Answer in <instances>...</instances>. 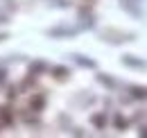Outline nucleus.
I'll use <instances>...</instances> for the list:
<instances>
[{
  "label": "nucleus",
  "instance_id": "f257e3e1",
  "mask_svg": "<svg viewBox=\"0 0 147 138\" xmlns=\"http://www.w3.org/2000/svg\"><path fill=\"white\" fill-rule=\"evenodd\" d=\"M122 64H125V66H129V68H136V70H145V68H147L145 61L134 59V54H125V57H122Z\"/></svg>",
  "mask_w": 147,
  "mask_h": 138
},
{
  "label": "nucleus",
  "instance_id": "ddd939ff",
  "mask_svg": "<svg viewBox=\"0 0 147 138\" xmlns=\"http://www.w3.org/2000/svg\"><path fill=\"white\" fill-rule=\"evenodd\" d=\"M2 75H5V72H2V70H0V82H5V77H2Z\"/></svg>",
  "mask_w": 147,
  "mask_h": 138
},
{
  "label": "nucleus",
  "instance_id": "9b49d317",
  "mask_svg": "<svg viewBox=\"0 0 147 138\" xmlns=\"http://www.w3.org/2000/svg\"><path fill=\"white\" fill-rule=\"evenodd\" d=\"M138 134H140V136H147V127H143V129H140Z\"/></svg>",
  "mask_w": 147,
  "mask_h": 138
},
{
  "label": "nucleus",
  "instance_id": "39448f33",
  "mask_svg": "<svg viewBox=\"0 0 147 138\" xmlns=\"http://www.w3.org/2000/svg\"><path fill=\"white\" fill-rule=\"evenodd\" d=\"M91 122L97 127V129H104V124H107V116H104V113H95V116L91 118Z\"/></svg>",
  "mask_w": 147,
  "mask_h": 138
},
{
  "label": "nucleus",
  "instance_id": "0eeeda50",
  "mask_svg": "<svg viewBox=\"0 0 147 138\" xmlns=\"http://www.w3.org/2000/svg\"><path fill=\"white\" fill-rule=\"evenodd\" d=\"M75 61H77L79 66H86V68H95V61H93V59H84L82 54H75Z\"/></svg>",
  "mask_w": 147,
  "mask_h": 138
},
{
  "label": "nucleus",
  "instance_id": "9d476101",
  "mask_svg": "<svg viewBox=\"0 0 147 138\" xmlns=\"http://www.w3.org/2000/svg\"><path fill=\"white\" fill-rule=\"evenodd\" d=\"M0 118H2V122H11V116H9V111H7V109H2Z\"/></svg>",
  "mask_w": 147,
  "mask_h": 138
},
{
  "label": "nucleus",
  "instance_id": "423d86ee",
  "mask_svg": "<svg viewBox=\"0 0 147 138\" xmlns=\"http://www.w3.org/2000/svg\"><path fill=\"white\" fill-rule=\"evenodd\" d=\"M52 72H55V77H57V79H66V77L70 75V70L66 68V66H57Z\"/></svg>",
  "mask_w": 147,
  "mask_h": 138
},
{
  "label": "nucleus",
  "instance_id": "6e6552de",
  "mask_svg": "<svg viewBox=\"0 0 147 138\" xmlns=\"http://www.w3.org/2000/svg\"><path fill=\"white\" fill-rule=\"evenodd\" d=\"M115 127H118V129H127V120H125V118H122V116H115Z\"/></svg>",
  "mask_w": 147,
  "mask_h": 138
},
{
  "label": "nucleus",
  "instance_id": "20e7f679",
  "mask_svg": "<svg viewBox=\"0 0 147 138\" xmlns=\"http://www.w3.org/2000/svg\"><path fill=\"white\" fill-rule=\"evenodd\" d=\"M30 106H32V111H41V109L45 106V97H43V95H34V97L30 100Z\"/></svg>",
  "mask_w": 147,
  "mask_h": 138
},
{
  "label": "nucleus",
  "instance_id": "7ed1b4c3",
  "mask_svg": "<svg viewBox=\"0 0 147 138\" xmlns=\"http://www.w3.org/2000/svg\"><path fill=\"white\" fill-rule=\"evenodd\" d=\"M129 93H131L134 100H140V102H145V100H147V88L145 86H131V88H129Z\"/></svg>",
  "mask_w": 147,
  "mask_h": 138
},
{
  "label": "nucleus",
  "instance_id": "f8f14e48",
  "mask_svg": "<svg viewBox=\"0 0 147 138\" xmlns=\"http://www.w3.org/2000/svg\"><path fill=\"white\" fill-rule=\"evenodd\" d=\"M5 39H9V34H5V32H2V34H0V43H2Z\"/></svg>",
  "mask_w": 147,
  "mask_h": 138
},
{
  "label": "nucleus",
  "instance_id": "1a4fd4ad",
  "mask_svg": "<svg viewBox=\"0 0 147 138\" xmlns=\"http://www.w3.org/2000/svg\"><path fill=\"white\" fill-rule=\"evenodd\" d=\"M38 70H45V64H41V61H36L34 66H30V72L34 75V72H38Z\"/></svg>",
  "mask_w": 147,
  "mask_h": 138
},
{
  "label": "nucleus",
  "instance_id": "f03ea898",
  "mask_svg": "<svg viewBox=\"0 0 147 138\" xmlns=\"http://www.w3.org/2000/svg\"><path fill=\"white\" fill-rule=\"evenodd\" d=\"M75 34H77L75 27H52V30H48V36H52V39H57V36H75Z\"/></svg>",
  "mask_w": 147,
  "mask_h": 138
}]
</instances>
